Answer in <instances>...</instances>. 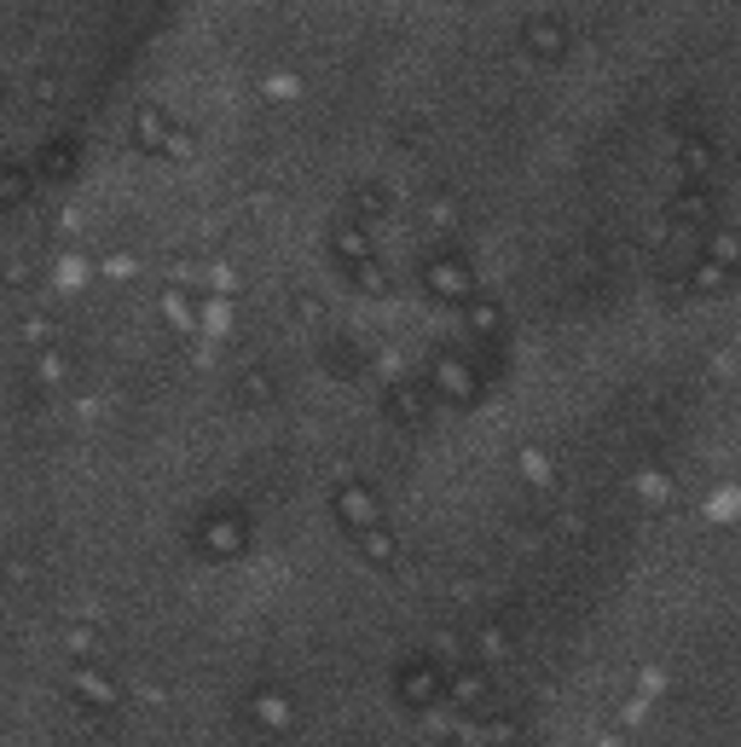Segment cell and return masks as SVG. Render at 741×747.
<instances>
[{"mask_svg":"<svg viewBox=\"0 0 741 747\" xmlns=\"http://www.w3.org/2000/svg\"><path fill=\"white\" fill-rule=\"evenodd\" d=\"M441 696H446V678L429 660H418V666H406V673H400V701L406 706H429V701H441Z\"/></svg>","mask_w":741,"mask_h":747,"instance_id":"obj_1","label":"cell"},{"mask_svg":"<svg viewBox=\"0 0 741 747\" xmlns=\"http://www.w3.org/2000/svg\"><path fill=\"white\" fill-rule=\"evenodd\" d=\"M250 719L261 724V731H290V724H296V706H290V696H284V690H255Z\"/></svg>","mask_w":741,"mask_h":747,"instance_id":"obj_2","label":"cell"},{"mask_svg":"<svg viewBox=\"0 0 741 747\" xmlns=\"http://www.w3.org/2000/svg\"><path fill=\"white\" fill-rule=\"evenodd\" d=\"M446 696L458 701V706H469V713H487V706H492V683H487V673H452L446 678Z\"/></svg>","mask_w":741,"mask_h":747,"instance_id":"obj_3","label":"cell"},{"mask_svg":"<svg viewBox=\"0 0 741 747\" xmlns=\"http://www.w3.org/2000/svg\"><path fill=\"white\" fill-rule=\"evenodd\" d=\"M337 510H342V521H347V528H377V516H383V504L377 498H371L365 487H342L337 493Z\"/></svg>","mask_w":741,"mask_h":747,"instance_id":"obj_4","label":"cell"},{"mask_svg":"<svg viewBox=\"0 0 741 747\" xmlns=\"http://www.w3.org/2000/svg\"><path fill=\"white\" fill-rule=\"evenodd\" d=\"M70 690H76L81 701H88V706H99V713H105V706H116V701H122V690H116V683H111L105 673H88V666H81V673L70 678Z\"/></svg>","mask_w":741,"mask_h":747,"instance_id":"obj_5","label":"cell"},{"mask_svg":"<svg viewBox=\"0 0 741 747\" xmlns=\"http://www.w3.org/2000/svg\"><path fill=\"white\" fill-rule=\"evenodd\" d=\"M464 747H510L516 742V719H487V724H469L458 736Z\"/></svg>","mask_w":741,"mask_h":747,"instance_id":"obj_6","label":"cell"},{"mask_svg":"<svg viewBox=\"0 0 741 747\" xmlns=\"http://www.w3.org/2000/svg\"><path fill=\"white\" fill-rule=\"evenodd\" d=\"M435 382H441V389L446 394H476V377H469V366H458V359H441V366H435Z\"/></svg>","mask_w":741,"mask_h":747,"instance_id":"obj_7","label":"cell"},{"mask_svg":"<svg viewBox=\"0 0 741 747\" xmlns=\"http://www.w3.org/2000/svg\"><path fill=\"white\" fill-rule=\"evenodd\" d=\"M360 551L377 562V568H395V539H388L383 528H365V533H360Z\"/></svg>","mask_w":741,"mask_h":747,"instance_id":"obj_8","label":"cell"},{"mask_svg":"<svg viewBox=\"0 0 741 747\" xmlns=\"http://www.w3.org/2000/svg\"><path fill=\"white\" fill-rule=\"evenodd\" d=\"M429 278H435V296H452V301L469 296V273H458V267H435Z\"/></svg>","mask_w":741,"mask_h":747,"instance_id":"obj_9","label":"cell"},{"mask_svg":"<svg viewBox=\"0 0 741 747\" xmlns=\"http://www.w3.org/2000/svg\"><path fill=\"white\" fill-rule=\"evenodd\" d=\"M35 377H41V382H65V359H58V354L35 359Z\"/></svg>","mask_w":741,"mask_h":747,"instance_id":"obj_10","label":"cell"},{"mask_svg":"<svg viewBox=\"0 0 741 747\" xmlns=\"http://www.w3.org/2000/svg\"><path fill=\"white\" fill-rule=\"evenodd\" d=\"M70 650H76L81 660H88V655H99V637H93V632H81V625H76V632H70Z\"/></svg>","mask_w":741,"mask_h":747,"instance_id":"obj_11","label":"cell"}]
</instances>
